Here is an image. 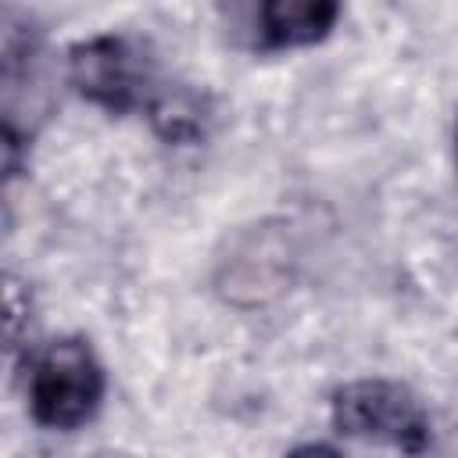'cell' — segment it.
I'll use <instances>...</instances> for the list:
<instances>
[{"mask_svg": "<svg viewBox=\"0 0 458 458\" xmlns=\"http://www.w3.org/2000/svg\"><path fill=\"white\" fill-rule=\"evenodd\" d=\"M104 401V369L79 336L54 340L29 372V411L43 429H79Z\"/></svg>", "mask_w": 458, "mask_h": 458, "instance_id": "obj_1", "label": "cell"}, {"mask_svg": "<svg viewBox=\"0 0 458 458\" xmlns=\"http://www.w3.org/2000/svg\"><path fill=\"white\" fill-rule=\"evenodd\" d=\"M333 429L358 440H383L401 451L429 447V415L419 397L390 379H354L333 394Z\"/></svg>", "mask_w": 458, "mask_h": 458, "instance_id": "obj_2", "label": "cell"}, {"mask_svg": "<svg viewBox=\"0 0 458 458\" xmlns=\"http://www.w3.org/2000/svg\"><path fill=\"white\" fill-rule=\"evenodd\" d=\"M68 82L89 104L125 114L143 104V61L122 36H93L68 50Z\"/></svg>", "mask_w": 458, "mask_h": 458, "instance_id": "obj_3", "label": "cell"}, {"mask_svg": "<svg viewBox=\"0 0 458 458\" xmlns=\"http://www.w3.org/2000/svg\"><path fill=\"white\" fill-rule=\"evenodd\" d=\"M290 283V254L279 233H250L218 272V293L233 304H265Z\"/></svg>", "mask_w": 458, "mask_h": 458, "instance_id": "obj_4", "label": "cell"}, {"mask_svg": "<svg viewBox=\"0 0 458 458\" xmlns=\"http://www.w3.org/2000/svg\"><path fill=\"white\" fill-rule=\"evenodd\" d=\"M340 0H258V29L265 47H311L329 36Z\"/></svg>", "mask_w": 458, "mask_h": 458, "instance_id": "obj_5", "label": "cell"}, {"mask_svg": "<svg viewBox=\"0 0 458 458\" xmlns=\"http://www.w3.org/2000/svg\"><path fill=\"white\" fill-rule=\"evenodd\" d=\"M150 125L165 143H197L204 136V111L193 93H161L150 104Z\"/></svg>", "mask_w": 458, "mask_h": 458, "instance_id": "obj_6", "label": "cell"}, {"mask_svg": "<svg viewBox=\"0 0 458 458\" xmlns=\"http://www.w3.org/2000/svg\"><path fill=\"white\" fill-rule=\"evenodd\" d=\"M25 311H29V301L21 304V286L14 279H7V340H11V347H18V340H21Z\"/></svg>", "mask_w": 458, "mask_h": 458, "instance_id": "obj_7", "label": "cell"}, {"mask_svg": "<svg viewBox=\"0 0 458 458\" xmlns=\"http://www.w3.org/2000/svg\"><path fill=\"white\" fill-rule=\"evenodd\" d=\"M454 161H458V125H454Z\"/></svg>", "mask_w": 458, "mask_h": 458, "instance_id": "obj_8", "label": "cell"}]
</instances>
